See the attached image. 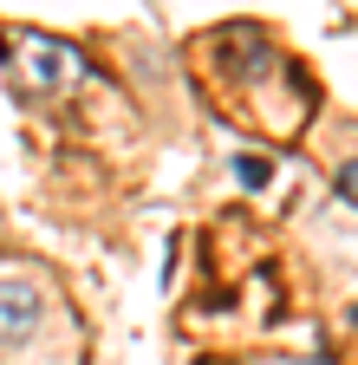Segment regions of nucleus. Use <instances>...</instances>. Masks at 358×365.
I'll return each instance as SVG.
<instances>
[]
</instances>
